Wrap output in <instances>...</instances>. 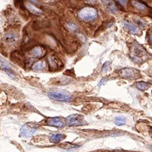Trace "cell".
Segmentation results:
<instances>
[{
    "label": "cell",
    "mask_w": 152,
    "mask_h": 152,
    "mask_svg": "<svg viewBox=\"0 0 152 152\" xmlns=\"http://www.w3.org/2000/svg\"><path fill=\"white\" fill-rule=\"evenodd\" d=\"M130 55L131 59L137 63L144 62L147 58V53L145 49L135 42L130 47Z\"/></svg>",
    "instance_id": "1"
},
{
    "label": "cell",
    "mask_w": 152,
    "mask_h": 152,
    "mask_svg": "<svg viewBox=\"0 0 152 152\" xmlns=\"http://www.w3.org/2000/svg\"><path fill=\"white\" fill-rule=\"evenodd\" d=\"M78 16L83 21H92L97 16V10L93 7H84L79 12Z\"/></svg>",
    "instance_id": "2"
},
{
    "label": "cell",
    "mask_w": 152,
    "mask_h": 152,
    "mask_svg": "<svg viewBox=\"0 0 152 152\" xmlns=\"http://www.w3.org/2000/svg\"><path fill=\"white\" fill-rule=\"evenodd\" d=\"M118 73L119 75L124 79H137L141 76L139 71L132 68H126L121 69L120 71H119Z\"/></svg>",
    "instance_id": "3"
},
{
    "label": "cell",
    "mask_w": 152,
    "mask_h": 152,
    "mask_svg": "<svg viewBox=\"0 0 152 152\" xmlns=\"http://www.w3.org/2000/svg\"><path fill=\"white\" fill-rule=\"evenodd\" d=\"M66 125L68 127H74V126H82L86 125V122L83 116L79 114H74L66 118Z\"/></svg>",
    "instance_id": "4"
},
{
    "label": "cell",
    "mask_w": 152,
    "mask_h": 152,
    "mask_svg": "<svg viewBox=\"0 0 152 152\" xmlns=\"http://www.w3.org/2000/svg\"><path fill=\"white\" fill-rule=\"evenodd\" d=\"M37 131V128L30 124H25L20 128V136L22 137H30Z\"/></svg>",
    "instance_id": "5"
},
{
    "label": "cell",
    "mask_w": 152,
    "mask_h": 152,
    "mask_svg": "<svg viewBox=\"0 0 152 152\" xmlns=\"http://www.w3.org/2000/svg\"><path fill=\"white\" fill-rule=\"evenodd\" d=\"M48 95L51 99L58 100L60 102H69L71 99V97L67 93H60L58 91H51L48 93Z\"/></svg>",
    "instance_id": "6"
},
{
    "label": "cell",
    "mask_w": 152,
    "mask_h": 152,
    "mask_svg": "<svg viewBox=\"0 0 152 152\" xmlns=\"http://www.w3.org/2000/svg\"><path fill=\"white\" fill-rule=\"evenodd\" d=\"M48 125L50 127H54L57 128H62L64 127V122L61 120L60 118L58 117H54L48 119Z\"/></svg>",
    "instance_id": "7"
},
{
    "label": "cell",
    "mask_w": 152,
    "mask_h": 152,
    "mask_svg": "<svg viewBox=\"0 0 152 152\" xmlns=\"http://www.w3.org/2000/svg\"><path fill=\"white\" fill-rule=\"evenodd\" d=\"M124 27L127 30H128L130 33L134 34V35H138L141 33V31H140L139 28L137 27L136 25L134 24H132V23L130 22H124Z\"/></svg>",
    "instance_id": "8"
},
{
    "label": "cell",
    "mask_w": 152,
    "mask_h": 152,
    "mask_svg": "<svg viewBox=\"0 0 152 152\" xmlns=\"http://www.w3.org/2000/svg\"><path fill=\"white\" fill-rule=\"evenodd\" d=\"M0 69L6 71L7 72V74H8L9 76L12 77V79H14V77H15V76L13 74V72L11 71L10 66H8V63H6L5 61L1 59V58H0Z\"/></svg>",
    "instance_id": "9"
},
{
    "label": "cell",
    "mask_w": 152,
    "mask_h": 152,
    "mask_svg": "<svg viewBox=\"0 0 152 152\" xmlns=\"http://www.w3.org/2000/svg\"><path fill=\"white\" fill-rule=\"evenodd\" d=\"M44 50L41 46H37L34 48L30 51V53L32 57L34 58H40L43 54Z\"/></svg>",
    "instance_id": "10"
},
{
    "label": "cell",
    "mask_w": 152,
    "mask_h": 152,
    "mask_svg": "<svg viewBox=\"0 0 152 152\" xmlns=\"http://www.w3.org/2000/svg\"><path fill=\"white\" fill-rule=\"evenodd\" d=\"M103 3L106 5L107 9L110 12L114 14H116L118 12V10H117L116 6L114 2H112V1H103Z\"/></svg>",
    "instance_id": "11"
},
{
    "label": "cell",
    "mask_w": 152,
    "mask_h": 152,
    "mask_svg": "<svg viewBox=\"0 0 152 152\" xmlns=\"http://www.w3.org/2000/svg\"><path fill=\"white\" fill-rule=\"evenodd\" d=\"M65 138V135L62 134H53L50 138V142L54 143H59Z\"/></svg>",
    "instance_id": "12"
},
{
    "label": "cell",
    "mask_w": 152,
    "mask_h": 152,
    "mask_svg": "<svg viewBox=\"0 0 152 152\" xmlns=\"http://www.w3.org/2000/svg\"><path fill=\"white\" fill-rule=\"evenodd\" d=\"M4 40L8 44H12L14 43L15 42L18 40V37L14 33H10L7 34L4 37Z\"/></svg>",
    "instance_id": "13"
},
{
    "label": "cell",
    "mask_w": 152,
    "mask_h": 152,
    "mask_svg": "<svg viewBox=\"0 0 152 152\" xmlns=\"http://www.w3.org/2000/svg\"><path fill=\"white\" fill-rule=\"evenodd\" d=\"M27 8H28V10H29L30 12H32V14H41L42 12L39 10V9H38L37 8H36L35 6L32 5V4L30 3H27Z\"/></svg>",
    "instance_id": "14"
},
{
    "label": "cell",
    "mask_w": 152,
    "mask_h": 152,
    "mask_svg": "<svg viewBox=\"0 0 152 152\" xmlns=\"http://www.w3.org/2000/svg\"><path fill=\"white\" fill-rule=\"evenodd\" d=\"M48 62H49V65H50V68H52L53 71L56 70L58 68V62H56L54 58L52 57V56H50L48 58Z\"/></svg>",
    "instance_id": "15"
},
{
    "label": "cell",
    "mask_w": 152,
    "mask_h": 152,
    "mask_svg": "<svg viewBox=\"0 0 152 152\" xmlns=\"http://www.w3.org/2000/svg\"><path fill=\"white\" fill-rule=\"evenodd\" d=\"M45 67V63L44 62H38L32 66V69L35 71H41Z\"/></svg>",
    "instance_id": "16"
},
{
    "label": "cell",
    "mask_w": 152,
    "mask_h": 152,
    "mask_svg": "<svg viewBox=\"0 0 152 152\" xmlns=\"http://www.w3.org/2000/svg\"><path fill=\"white\" fill-rule=\"evenodd\" d=\"M133 4L135 8H137L138 10H145L147 9V6H146V4L141 3V2H139V1H133Z\"/></svg>",
    "instance_id": "17"
},
{
    "label": "cell",
    "mask_w": 152,
    "mask_h": 152,
    "mask_svg": "<svg viewBox=\"0 0 152 152\" xmlns=\"http://www.w3.org/2000/svg\"><path fill=\"white\" fill-rule=\"evenodd\" d=\"M114 122L116 125L121 126L125 125L126 123V118L122 116H116L114 118Z\"/></svg>",
    "instance_id": "18"
},
{
    "label": "cell",
    "mask_w": 152,
    "mask_h": 152,
    "mask_svg": "<svg viewBox=\"0 0 152 152\" xmlns=\"http://www.w3.org/2000/svg\"><path fill=\"white\" fill-rule=\"evenodd\" d=\"M149 84L145 82H139L137 84V87L140 90H146L147 89L149 86Z\"/></svg>",
    "instance_id": "19"
},
{
    "label": "cell",
    "mask_w": 152,
    "mask_h": 152,
    "mask_svg": "<svg viewBox=\"0 0 152 152\" xmlns=\"http://www.w3.org/2000/svg\"><path fill=\"white\" fill-rule=\"evenodd\" d=\"M67 27L70 30H72V31H75V30L77 29V27L74 24V23L72 22H68L67 23Z\"/></svg>",
    "instance_id": "20"
},
{
    "label": "cell",
    "mask_w": 152,
    "mask_h": 152,
    "mask_svg": "<svg viewBox=\"0 0 152 152\" xmlns=\"http://www.w3.org/2000/svg\"><path fill=\"white\" fill-rule=\"evenodd\" d=\"M136 21L137 22H139V24L141 25L142 27H144L145 26H146V23H145V22H143V21H142L141 20H139V19L136 20Z\"/></svg>",
    "instance_id": "21"
},
{
    "label": "cell",
    "mask_w": 152,
    "mask_h": 152,
    "mask_svg": "<svg viewBox=\"0 0 152 152\" xmlns=\"http://www.w3.org/2000/svg\"><path fill=\"white\" fill-rule=\"evenodd\" d=\"M127 1H118V3L120 4H121V5L124 6V5H125V4L127 3Z\"/></svg>",
    "instance_id": "22"
},
{
    "label": "cell",
    "mask_w": 152,
    "mask_h": 152,
    "mask_svg": "<svg viewBox=\"0 0 152 152\" xmlns=\"http://www.w3.org/2000/svg\"><path fill=\"white\" fill-rule=\"evenodd\" d=\"M149 42H150V43H151V35H149Z\"/></svg>",
    "instance_id": "23"
},
{
    "label": "cell",
    "mask_w": 152,
    "mask_h": 152,
    "mask_svg": "<svg viewBox=\"0 0 152 152\" xmlns=\"http://www.w3.org/2000/svg\"><path fill=\"white\" fill-rule=\"evenodd\" d=\"M116 152H120V151H116Z\"/></svg>",
    "instance_id": "24"
}]
</instances>
